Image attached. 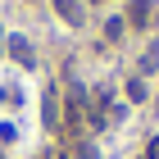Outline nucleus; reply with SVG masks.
I'll return each instance as SVG.
<instances>
[{
  "instance_id": "1",
  "label": "nucleus",
  "mask_w": 159,
  "mask_h": 159,
  "mask_svg": "<svg viewBox=\"0 0 159 159\" xmlns=\"http://www.w3.org/2000/svg\"><path fill=\"white\" fill-rule=\"evenodd\" d=\"M50 5H55V14H59L68 27H82L86 23V5L82 0H50Z\"/></svg>"
},
{
  "instance_id": "2",
  "label": "nucleus",
  "mask_w": 159,
  "mask_h": 159,
  "mask_svg": "<svg viewBox=\"0 0 159 159\" xmlns=\"http://www.w3.org/2000/svg\"><path fill=\"white\" fill-rule=\"evenodd\" d=\"M5 46H9V59L18 64V68H37V55H32V41L27 37H9Z\"/></svg>"
},
{
  "instance_id": "3",
  "label": "nucleus",
  "mask_w": 159,
  "mask_h": 159,
  "mask_svg": "<svg viewBox=\"0 0 159 159\" xmlns=\"http://www.w3.org/2000/svg\"><path fill=\"white\" fill-rule=\"evenodd\" d=\"M127 100H136V105L146 100V82H141V77H132V82H127Z\"/></svg>"
},
{
  "instance_id": "4",
  "label": "nucleus",
  "mask_w": 159,
  "mask_h": 159,
  "mask_svg": "<svg viewBox=\"0 0 159 159\" xmlns=\"http://www.w3.org/2000/svg\"><path fill=\"white\" fill-rule=\"evenodd\" d=\"M141 18H150V0H136V5H132V23L136 27H146Z\"/></svg>"
},
{
  "instance_id": "5",
  "label": "nucleus",
  "mask_w": 159,
  "mask_h": 159,
  "mask_svg": "<svg viewBox=\"0 0 159 159\" xmlns=\"http://www.w3.org/2000/svg\"><path fill=\"white\" fill-rule=\"evenodd\" d=\"M123 23H127V18H109V23H105V37L118 41V37H123Z\"/></svg>"
},
{
  "instance_id": "6",
  "label": "nucleus",
  "mask_w": 159,
  "mask_h": 159,
  "mask_svg": "<svg viewBox=\"0 0 159 159\" xmlns=\"http://www.w3.org/2000/svg\"><path fill=\"white\" fill-rule=\"evenodd\" d=\"M73 159H100V150H96V146H91V141H82V146H77V150H73Z\"/></svg>"
},
{
  "instance_id": "7",
  "label": "nucleus",
  "mask_w": 159,
  "mask_h": 159,
  "mask_svg": "<svg viewBox=\"0 0 159 159\" xmlns=\"http://www.w3.org/2000/svg\"><path fill=\"white\" fill-rule=\"evenodd\" d=\"M0 46H5V32H0Z\"/></svg>"
}]
</instances>
